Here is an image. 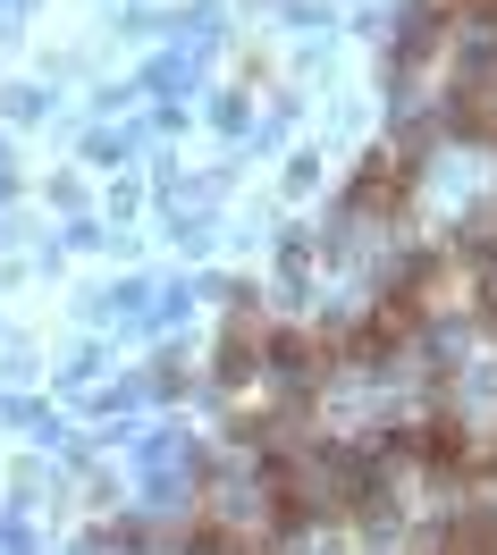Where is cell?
Segmentation results:
<instances>
[{
    "instance_id": "obj_1",
    "label": "cell",
    "mask_w": 497,
    "mask_h": 555,
    "mask_svg": "<svg viewBox=\"0 0 497 555\" xmlns=\"http://www.w3.org/2000/svg\"><path fill=\"white\" fill-rule=\"evenodd\" d=\"M413 185H422V152H413V143H380L355 169V185H346V210H355V219H380V210H388L396 219V210L413 203Z\"/></svg>"
},
{
    "instance_id": "obj_2",
    "label": "cell",
    "mask_w": 497,
    "mask_h": 555,
    "mask_svg": "<svg viewBox=\"0 0 497 555\" xmlns=\"http://www.w3.org/2000/svg\"><path fill=\"white\" fill-rule=\"evenodd\" d=\"M337 362H346V353H337V337H329V328H270V371H262V379H279L286 404H304V396H313Z\"/></svg>"
},
{
    "instance_id": "obj_3",
    "label": "cell",
    "mask_w": 497,
    "mask_h": 555,
    "mask_svg": "<svg viewBox=\"0 0 497 555\" xmlns=\"http://www.w3.org/2000/svg\"><path fill=\"white\" fill-rule=\"evenodd\" d=\"M270 328H279V320H262L253 304H237V312H228V328H219V362H212L228 396H237L245 379H262V371H270Z\"/></svg>"
},
{
    "instance_id": "obj_4",
    "label": "cell",
    "mask_w": 497,
    "mask_h": 555,
    "mask_svg": "<svg viewBox=\"0 0 497 555\" xmlns=\"http://www.w3.org/2000/svg\"><path fill=\"white\" fill-rule=\"evenodd\" d=\"M489 463H497V447H489Z\"/></svg>"
}]
</instances>
